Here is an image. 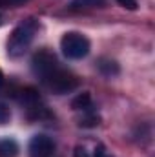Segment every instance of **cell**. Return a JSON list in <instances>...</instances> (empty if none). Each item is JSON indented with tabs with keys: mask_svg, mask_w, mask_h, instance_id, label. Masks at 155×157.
Instances as JSON below:
<instances>
[{
	"mask_svg": "<svg viewBox=\"0 0 155 157\" xmlns=\"http://www.w3.org/2000/svg\"><path fill=\"white\" fill-rule=\"evenodd\" d=\"M99 115L95 113V112H84V115L80 119V126H86V128H93V126H97L99 124Z\"/></svg>",
	"mask_w": 155,
	"mask_h": 157,
	"instance_id": "obj_10",
	"label": "cell"
},
{
	"mask_svg": "<svg viewBox=\"0 0 155 157\" xmlns=\"http://www.w3.org/2000/svg\"><path fill=\"white\" fill-rule=\"evenodd\" d=\"M39 29V22L35 18H26L24 22H20L11 37L7 40V55L9 57H20L24 55V51L29 48V44L35 39V33Z\"/></svg>",
	"mask_w": 155,
	"mask_h": 157,
	"instance_id": "obj_1",
	"label": "cell"
},
{
	"mask_svg": "<svg viewBox=\"0 0 155 157\" xmlns=\"http://www.w3.org/2000/svg\"><path fill=\"white\" fill-rule=\"evenodd\" d=\"M95 157H110V155L106 154V148L100 144V146H97V148H95Z\"/></svg>",
	"mask_w": 155,
	"mask_h": 157,
	"instance_id": "obj_14",
	"label": "cell"
},
{
	"mask_svg": "<svg viewBox=\"0 0 155 157\" xmlns=\"http://www.w3.org/2000/svg\"><path fill=\"white\" fill-rule=\"evenodd\" d=\"M44 84L57 95H64V93H70L73 91L78 86V78L68 71V70H62L60 66L57 70H53L47 77L44 78Z\"/></svg>",
	"mask_w": 155,
	"mask_h": 157,
	"instance_id": "obj_3",
	"label": "cell"
},
{
	"mask_svg": "<svg viewBox=\"0 0 155 157\" xmlns=\"http://www.w3.org/2000/svg\"><path fill=\"white\" fill-rule=\"evenodd\" d=\"M122 7H126V9H137V0H117Z\"/></svg>",
	"mask_w": 155,
	"mask_h": 157,
	"instance_id": "obj_13",
	"label": "cell"
},
{
	"mask_svg": "<svg viewBox=\"0 0 155 157\" xmlns=\"http://www.w3.org/2000/svg\"><path fill=\"white\" fill-rule=\"evenodd\" d=\"M75 157H88V152L84 146H77L75 148Z\"/></svg>",
	"mask_w": 155,
	"mask_h": 157,
	"instance_id": "obj_15",
	"label": "cell"
},
{
	"mask_svg": "<svg viewBox=\"0 0 155 157\" xmlns=\"http://www.w3.org/2000/svg\"><path fill=\"white\" fill-rule=\"evenodd\" d=\"M31 68H33L35 75H39L44 80L53 70L59 68V60H57L55 53H51L49 49H40L39 53H35V57L31 60Z\"/></svg>",
	"mask_w": 155,
	"mask_h": 157,
	"instance_id": "obj_4",
	"label": "cell"
},
{
	"mask_svg": "<svg viewBox=\"0 0 155 157\" xmlns=\"http://www.w3.org/2000/svg\"><path fill=\"white\" fill-rule=\"evenodd\" d=\"M9 119H11V112H9V108H7L6 104L0 102V124L9 122Z\"/></svg>",
	"mask_w": 155,
	"mask_h": 157,
	"instance_id": "obj_11",
	"label": "cell"
},
{
	"mask_svg": "<svg viewBox=\"0 0 155 157\" xmlns=\"http://www.w3.org/2000/svg\"><path fill=\"white\" fill-rule=\"evenodd\" d=\"M97 68H99V71L102 73V75H106V77H113L117 75L120 70H119V64H117L115 60H110V59H100L99 60V64H97Z\"/></svg>",
	"mask_w": 155,
	"mask_h": 157,
	"instance_id": "obj_8",
	"label": "cell"
},
{
	"mask_svg": "<svg viewBox=\"0 0 155 157\" xmlns=\"http://www.w3.org/2000/svg\"><path fill=\"white\" fill-rule=\"evenodd\" d=\"M28 0H0V6L2 7H18L22 4H26Z\"/></svg>",
	"mask_w": 155,
	"mask_h": 157,
	"instance_id": "obj_12",
	"label": "cell"
},
{
	"mask_svg": "<svg viewBox=\"0 0 155 157\" xmlns=\"http://www.w3.org/2000/svg\"><path fill=\"white\" fill-rule=\"evenodd\" d=\"M18 155V144L13 139H2L0 141V157H17Z\"/></svg>",
	"mask_w": 155,
	"mask_h": 157,
	"instance_id": "obj_9",
	"label": "cell"
},
{
	"mask_svg": "<svg viewBox=\"0 0 155 157\" xmlns=\"http://www.w3.org/2000/svg\"><path fill=\"white\" fill-rule=\"evenodd\" d=\"M4 86V73H2V70H0V88Z\"/></svg>",
	"mask_w": 155,
	"mask_h": 157,
	"instance_id": "obj_16",
	"label": "cell"
},
{
	"mask_svg": "<svg viewBox=\"0 0 155 157\" xmlns=\"http://www.w3.org/2000/svg\"><path fill=\"white\" fill-rule=\"evenodd\" d=\"M71 106H73V110H77V112H93V101H91V95L88 93V91H84V93H78L77 97L71 101Z\"/></svg>",
	"mask_w": 155,
	"mask_h": 157,
	"instance_id": "obj_6",
	"label": "cell"
},
{
	"mask_svg": "<svg viewBox=\"0 0 155 157\" xmlns=\"http://www.w3.org/2000/svg\"><path fill=\"white\" fill-rule=\"evenodd\" d=\"M53 152H55V141L44 133L35 135L29 141V146H28L29 157H51Z\"/></svg>",
	"mask_w": 155,
	"mask_h": 157,
	"instance_id": "obj_5",
	"label": "cell"
},
{
	"mask_svg": "<svg viewBox=\"0 0 155 157\" xmlns=\"http://www.w3.org/2000/svg\"><path fill=\"white\" fill-rule=\"evenodd\" d=\"M60 49H62V53H64L66 59L78 60V59H84L89 53L91 44H89V40L86 39L82 33L70 31V33H66L60 39Z\"/></svg>",
	"mask_w": 155,
	"mask_h": 157,
	"instance_id": "obj_2",
	"label": "cell"
},
{
	"mask_svg": "<svg viewBox=\"0 0 155 157\" xmlns=\"http://www.w3.org/2000/svg\"><path fill=\"white\" fill-rule=\"evenodd\" d=\"M106 0H71L70 2V9L73 11H82V9H97V7H104Z\"/></svg>",
	"mask_w": 155,
	"mask_h": 157,
	"instance_id": "obj_7",
	"label": "cell"
}]
</instances>
